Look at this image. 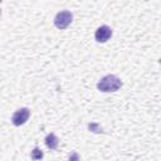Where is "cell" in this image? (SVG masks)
Masks as SVG:
<instances>
[{"mask_svg":"<svg viewBox=\"0 0 161 161\" xmlns=\"http://www.w3.org/2000/svg\"><path fill=\"white\" fill-rule=\"evenodd\" d=\"M122 84L123 83L118 77H116L114 74H107L97 83V89L101 92H106V93L117 92L122 87Z\"/></svg>","mask_w":161,"mask_h":161,"instance_id":"6da1fadb","label":"cell"},{"mask_svg":"<svg viewBox=\"0 0 161 161\" xmlns=\"http://www.w3.org/2000/svg\"><path fill=\"white\" fill-rule=\"evenodd\" d=\"M73 20V14L69 11V10H63V11H59L55 18H54V25L60 29V30H64L67 29L70 23Z\"/></svg>","mask_w":161,"mask_h":161,"instance_id":"7a4b0ae2","label":"cell"},{"mask_svg":"<svg viewBox=\"0 0 161 161\" xmlns=\"http://www.w3.org/2000/svg\"><path fill=\"white\" fill-rule=\"evenodd\" d=\"M30 117V109L26 108V107H23V108H19L16 109L13 116H11V123L16 127L19 126H23Z\"/></svg>","mask_w":161,"mask_h":161,"instance_id":"3957f363","label":"cell"},{"mask_svg":"<svg viewBox=\"0 0 161 161\" xmlns=\"http://www.w3.org/2000/svg\"><path fill=\"white\" fill-rule=\"evenodd\" d=\"M111 36H112V29L108 25H101L94 33V39L98 43H106L111 39Z\"/></svg>","mask_w":161,"mask_h":161,"instance_id":"277c9868","label":"cell"},{"mask_svg":"<svg viewBox=\"0 0 161 161\" xmlns=\"http://www.w3.org/2000/svg\"><path fill=\"white\" fill-rule=\"evenodd\" d=\"M44 142L49 150H57V147L59 145V138L54 133H48L44 138Z\"/></svg>","mask_w":161,"mask_h":161,"instance_id":"5b68a950","label":"cell"},{"mask_svg":"<svg viewBox=\"0 0 161 161\" xmlns=\"http://www.w3.org/2000/svg\"><path fill=\"white\" fill-rule=\"evenodd\" d=\"M30 157L34 161H39V160H42L44 157V153H43V151L39 147H34L33 151H31V153H30Z\"/></svg>","mask_w":161,"mask_h":161,"instance_id":"8992f818","label":"cell"},{"mask_svg":"<svg viewBox=\"0 0 161 161\" xmlns=\"http://www.w3.org/2000/svg\"><path fill=\"white\" fill-rule=\"evenodd\" d=\"M68 161H80V157H79V155L77 152H72L69 155V157H68Z\"/></svg>","mask_w":161,"mask_h":161,"instance_id":"52a82bcc","label":"cell"},{"mask_svg":"<svg viewBox=\"0 0 161 161\" xmlns=\"http://www.w3.org/2000/svg\"><path fill=\"white\" fill-rule=\"evenodd\" d=\"M88 127H89V130L92 131L93 128H96V127H97V125H89ZM98 132H102V128H98Z\"/></svg>","mask_w":161,"mask_h":161,"instance_id":"ba28073f","label":"cell"},{"mask_svg":"<svg viewBox=\"0 0 161 161\" xmlns=\"http://www.w3.org/2000/svg\"><path fill=\"white\" fill-rule=\"evenodd\" d=\"M0 3H1V1H0Z\"/></svg>","mask_w":161,"mask_h":161,"instance_id":"9c48e42d","label":"cell"}]
</instances>
